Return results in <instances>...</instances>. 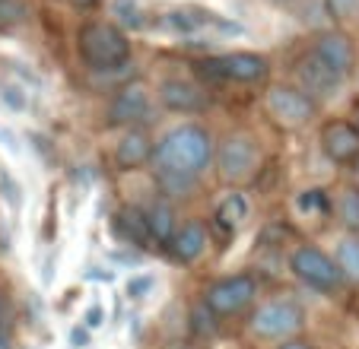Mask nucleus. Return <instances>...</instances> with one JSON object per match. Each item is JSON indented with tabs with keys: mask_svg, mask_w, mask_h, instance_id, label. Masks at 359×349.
<instances>
[{
	"mask_svg": "<svg viewBox=\"0 0 359 349\" xmlns=\"http://www.w3.org/2000/svg\"><path fill=\"white\" fill-rule=\"evenodd\" d=\"M102 317H105V311H102V305H93V308L86 311V327L93 330V327H99L102 324Z\"/></svg>",
	"mask_w": 359,
	"mask_h": 349,
	"instance_id": "nucleus-29",
	"label": "nucleus"
},
{
	"mask_svg": "<svg viewBox=\"0 0 359 349\" xmlns=\"http://www.w3.org/2000/svg\"><path fill=\"white\" fill-rule=\"evenodd\" d=\"M277 349H315L309 340H302V336H292V340H283Z\"/></svg>",
	"mask_w": 359,
	"mask_h": 349,
	"instance_id": "nucleus-31",
	"label": "nucleus"
},
{
	"mask_svg": "<svg viewBox=\"0 0 359 349\" xmlns=\"http://www.w3.org/2000/svg\"><path fill=\"white\" fill-rule=\"evenodd\" d=\"M0 99L7 102L10 108H16V111H22V108H26V95L20 93V86H0Z\"/></svg>",
	"mask_w": 359,
	"mask_h": 349,
	"instance_id": "nucleus-27",
	"label": "nucleus"
},
{
	"mask_svg": "<svg viewBox=\"0 0 359 349\" xmlns=\"http://www.w3.org/2000/svg\"><path fill=\"white\" fill-rule=\"evenodd\" d=\"M0 140L7 143V149H10V153H13V156H20V153H22V149H20V143H16V134H13V130H10V128H0Z\"/></svg>",
	"mask_w": 359,
	"mask_h": 349,
	"instance_id": "nucleus-28",
	"label": "nucleus"
},
{
	"mask_svg": "<svg viewBox=\"0 0 359 349\" xmlns=\"http://www.w3.org/2000/svg\"><path fill=\"white\" fill-rule=\"evenodd\" d=\"M115 228H118V235H121L128 245H134V248H143V251L153 248V238H149V232H147V219H143L140 207H121L118 210Z\"/></svg>",
	"mask_w": 359,
	"mask_h": 349,
	"instance_id": "nucleus-17",
	"label": "nucleus"
},
{
	"mask_svg": "<svg viewBox=\"0 0 359 349\" xmlns=\"http://www.w3.org/2000/svg\"><path fill=\"white\" fill-rule=\"evenodd\" d=\"M296 86L302 89L305 95L312 102H327L334 99V95L340 93V86H344V76H337L331 67H325V64L315 57L312 51L305 54V57H299L296 61Z\"/></svg>",
	"mask_w": 359,
	"mask_h": 349,
	"instance_id": "nucleus-12",
	"label": "nucleus"
},
{
	"mask_svg": "<svg viewBox=\"0 0 359 349\" xmlns=\"http://www.w3.org/2000/svg\"><path fill=\"white\" fill-rule=\"evenodd\" d=\"M156 99L172 114H203L210 108V93L184 76H165L156 86Z\"/></svg>",
	"mask_w": 359,
	"mask_h": 349,
	"instance_id": "nucleus-10",
	"label": "nucleus"
},
{
	"mask_svg": "<svg viewBox=\"0 0 359 349\" xmlns=\"http://www.w3.org/2000/svg\"><path fill=\"white\" fill-rule=\"evenodd\" d=\"M153 276H134V280L128 282V296L130 299H147V292L153 289Z\"/></svg>",
	"mask_w": 359,
	"mask_h": 349,
	"instance_id": "nucleus-26",
	"label": "nucleus"
},
{
	"mask_svg": "<svg viewBox=\"0 0 359 349\" xmlns=\"http://www.w3.org/2000/svg\"><path fill=\"white\" fill-rule=\"evenodd\" d=\"M207 245H210V226L203 219H197V216H191V219L178 222L175 235L169 238L165 251H169L172 261H178V264H194L197 257L207 251Z\"/></svg>",
	"mask_w": 359,
	"mask_h": 349,
	"instance_id": "nucleus-14",
	"label": "nucleus"
},
{
	"mask_svg": "<svg viewBox=\"0 0 359 349\" xmlns=\"http://www.w3.org/2000/svg\"><path fill=\"white\" fill-rule=\"evenodd\" d=\"M213 149L217 140L203 124L197 121H184L169 128L153 146V172H165V174H182V178H194L201 182V174L213 165Z\"/></svg>",
	"mask_w": 359,
	"mask_h": 349,
	"instance_id": "nucleus-1",
	"label": "nucleus"
},
{
	"mask_svg": "<svg viewBox=\"0 0 359 349\" xmlns=\"http://www.w3.org/2000/svg\"><path fill=\"white\" fill-rule=\"evenodd\" d=\"M299 210H302V213H321L325 216V213L334 210V200L321 188H312V191H302V194H299Z\"/></svg>",
	"mask_w": 359,
	"mask_h": 349,
	"instance_id": "nucleus-24",
	"label": "nucleus"
},
{
	"mask_svg": "<svg viewBox=\"0 0 359 349\" xmlns=\"http://www.w3.org/2000/svg\"><path fill=\"white\" fill-rule=\"evenodd\" d=\"M26 20V7L20 0H0V29H13Z\"/></svg>",
	"mask_w": 359,
	"mask_h": 349,
	"instance_id": "nucleus-25",
	"label": "nucleus"
},
{
	"mask_svg": "<svg viewBox=\"0 0 359 349\" xmlns=\"http://www.w3.org/2000/svg\"><path fill=\"white\" fill-rule=\"evenodd\" d=\"M290 273L302 282L305 289L321 292V296H334L340 286H344V276H340L337 264L327 251H321L318 245H296L290 251V261H286Z\"/></svg>",
	"mask_w": 359,
	"mask_h": 349,
	"instance_id": "nucleus-6",
	"label": "nucleus"
},
{
	"mask_svg": "<svg viewBox=\"0 0 359 349\" xmlns=\"http://www.w3.org/2000/svg\"><path fill=\"white\" fill-rule=\"evenodd\" d=\"M111 13L118 16L124 29H143V10H140V0H115L111 4Z\"/></svg>",
	"mask_w": 359,
	"mask_h": 349,
	"instance_id": "nucleus-23",
	"label": "nucleus"
},
{
	"mask_svg": "<svg viewBox=\"0 0 359 349\" xmlns=\"http://www.w3.org/2000/svg\"><path fill=\"white\" fill-rule=\"evenodd\" d=\"M70 343H74L76 349L89 346V330H80V327H74V330H70Z\"/></svg>",
	"mask_w": 359,
	"mask_h": 349,
	"instance_id": "nucleus-30",
	"label": "nucleus"
},
{
	"mask_svg": "<svg viewBox=\"0 0 359 349\" xmlns=\"http://www.w3.org/2000/svg\"><path fill=\"white\" fill-rule=\"evenodd\" d=\"M350 124L359 130V95L353 99V105H350Z\"/></svg>",
	"mask_w": 359,
	"mask_h": 349,
	"instance_id": "nucleus-32",
	"label": "nucleus"
},
{
	"mask_svg": "<svg viewBox=\"0 0 359 349\" xmlns=\"http://www.w3.org/2000/svg\"><path fill=\"white\" fill-rule=\"evenodd\" d=\"M149 114H153V93L143 80H130L111 93L105 108V128H147Z\"/></svg>",
	"mask_w": 359,
	"mask_h": 349,
	"instance_id": "nucleus-9",
	"label": "nucleus"
},
{
	"mask_svg": "<svg viewBox=\"0 0 359 349\" xmlns=\"http://www.w3.org/2000/svg\"><path fill=\"white\" fill-rule=\"evenodd\" d=\"M248 213H251L248 197L238 194V191H232V194H226L223 200L217 203V213H213V228H223V232L236 235V228L248 219Z\"/></svg>",
	"mask_w": 359,
	"mask_h": 349,
	"instance_id": "nucleus-18",
	"label": "nucleus"
},
{
	"mask_svg": "<svg viewBox=\"0 0 359 349\" xmlns=\"http://www.w3.org/2000/svg\"><path fill=\"white\" fill-rule=\"evenodd\" d=\"M312 54L318 57L325 67H331L337 76H350L356 67V48H353L350 35L346 32H318L312 45Z\"/></svg>",
	"mask_w": 359,
	"mask_h": 349,
	"instance_id": "nucleus-15",
	"label": "nucleus"
},
{
	"mask_svg": "<svg viewBox=\"0 0 359 349\" xmlns=\"http://www.w3.org/2000/svg\"><path fill=\"white\" fill-rule=\"evenodd\" d=\"M76 54L93 74H115L130 64V39L118 22L93 20L76 32Z\"/></svg>",
	"mask_w": 359,
	"mask_h": 349,
	"instance_id": "nucleus-2",
	"label": "nucleus"
},
{
	"mask_svg": "<svg viewBox=\"0 0 359 349\" xmlns=\"http://www.w3.org/2000/svg\"><path fill=\"white\" fill-rule=\"evenodd\" d=\"M153 146H156V140L147 134V128L121 130V137L115 143V153H111V162H115L118 172H140L153 159Z\"/></svg>",
	"mask_w": 359,
	"mask_h": 349,
	"instance_id": "nucleus-13",
	"label": "nucleus"
},
{
	"mask_svg": "<svg viewBox=\"0 0 359 349\" xmlns=\"http://www.w3.org/2000/svg\"><path fill=\"white\" fill-rule=\"evenodd\" d=\"M140 210H143L147 232H149V238H153V245H156V248H165L169 238L175 235V228H178L175 203L165 200V197H153V200H149L147 207H140Z\"/></svg>",
	"mask_w": 359,
	"mask_h": 349,
	"instance_id": "nucleus-16",
	"label": "nucleus"
},
{
	"mask_svg": "<svg viewBox=\"0 0 359 349\" xmlns=\"http://www.w3.org/2000/svg\"><path fill=\"white\" fill-rule=\"evenodd\" d=\"M258 289H261V282L255 273H245V270L242 273H226L203 286L201 305L210 317H236L255 305Z\"/></svg>",
	"mask_w": 359,
	"mask_h": 349,
	"instance_id": "nucleus-4",
	"label": "nucleus"
},
{
	"mask_svg": "<svg viewBox=\"0 0 359 349\" xmlns=\"http://www.w3.org/2000/svg\"><path fill=\"white\" fill-rule=\"evenodd\" d=\"M213 165L226 184H245L251 182L261 168V146L258 140L245 130H232L213 149Z\"/></svg>",
	"mask_w": 359,
	"mask_h": 349,
	"instance_id": "nucleus-5",
	"label": "nucleus"
},
{
	"mask_svg": "<svg viewBox=\"0 0 359 349\" xmlns=\"http://www.w3.org/2000/svg\"><path fill=\"white\" fill-rule=\"evenodd\" d=\"M334 210H337L340 226L350 232V235H359V188H344L334 200Z\"/></svg>",
	"mask_w": 359,
	"mask_h": 349,
	"instance_id": "nucleus-21",
	"label": "nucleus"
},
{
	"mask_svg": "<svg viewBox=\"0 0 359 349\" xmlns=\"http://www.w3.org/2000/svg\"><path fill=\"white\" fill-rule=\"evenodd\" d=\"M350 172H353V182H356V188H359V159L350 165Z\"/></svg>",
	"mask_w": 359,
	"mask_h": 349,
	"instance_id": "nucleus-34",
	"label": "nucleus"
},
{
	"mask_svg": "<svg viewBox=\"0 0 359 349\" xmlns=\"http://www.w3.org/2000/svg\"><path fill=\"white\" fill-rule=\"evenodd\" d=\"M331 257H334V264H337L344 282L359 286V235H344Z\"/></svg>",
	"mask_w": 359,
	"mask_h": 349,
	"instance_id": "nucleus-19",
	"label": "nucleus"
},
{
	"mask_svg": "<svg viewBox=\"0 0 359 349\" xmlns=\"http://www.w3.org/2000/svg\"><path fill=\"white\" fill-rule=\"evenodd\" d=\"M264 108L273 118V124L283 130H302L318 118V102H312L292 83H277L264 93Z\"/></svg>",
	"mask_w": 359,
	"mask_h": 349,
	"instance_id": "nucleus-8",
	"label": "nucleus"
},
{
	"mask_svg": "<svg viewBox=\"0 0 359 349\" xmlns=\"http://www.w3.org/2000/svg\"><path fill=\"white\" fill-rule=\"evenodd\" d=\"M213 20H217V16L207 13V10H201V7H178V10H172V13L165 16L169 29H175V32H182V35L201 32V29H207Z\"/></svg>",
	"mask_w": 359,
	"mask_h": 349,
	"instance_id": "nucleus-20",
	"label": "nucleus"
},
{
	"mask_svg": "<svg viewBox=\"0 0 359 349\" xmlns=\"http://www.w3.org/2000/svg\"><path fill=\"white\" fill-rule=\"evenodd\" d=\"M325 10L337 26H359V0H325Z\"/></svg>",
	"mask_w": 359,
	"mask_h": 349,
	"instance_id": "nucleus-22",
	"label": "nucleus"
},
{
	"mask_svg": "<svg viewBox=\"0 0 359 349\" xmlns=\"http://www.w3.org/2000/svg\"><path fill=\"white\" fill-rule=\"evenodd\" d=\"M4 305H7V296H4V286H0V321H4Z\"/></svg>",
	"mask_w": 359,
	"mask_h": 349,
	"instance_id": "nucleus-35",
	"label": "nucleus"
},
{
	"mask_svg": "<svg viewBox=\"0 0 359 349\" xmlns=\"http://www.w3.org/2000/svg\"><path fill=\"white\" fill-rule=\"evenodd\" d=\"M302 327H305V308L302 302H296L290 296L267 299L248 315V334L264 343L292 340V336L302 334Z\"/></svg>",
	"mask_w": 359,
	"mask_h": 349,
	"instance_id": "nucleus-3",
	"label": "nucleus"
},
{
	"mask_svg": "<svg viewBox=\"0 0 359 349\" xmlns=\"http://www.w3.org/2000/svg\"><path fill=\"white\" fill-rule=\"evenodd\" d=\"M197 70L213 83L258 86V83H267V76H271V61L258 51H229V54H217V57H203L197 64Z\"/></svg>",
	"mask_w": 359,
	"mask_h": 349,
	"instance_id": "nucleus-7",
	"label": "nucleus"
},
{
	"mask_svg": "<svg viewBox=\"0 0 359 349\" xmlns=\"http://www.w3.org/2000/svg\"><path fill=\"white\" fill-rule=\"evenodd\" d=\"M76 10H86V7H93V4H99V0H70Z\"/></svg>",
	"mask_w": 359,
	"mask_h": 349,
	"instance_id": "nucleus-33",
	"label": "nucleus"
},
{
	"mask_svg": "<svg viewBox=\"0 0 359 349\" xmlns=\"http://www.w3.org/2000/svg\"><path fill=\"white\" fill-rule=\"evenodd\" d=\"M318 143L334 165H353L359 159V130L350 118H327L318 130Z\"/></svg>",
	"mask_w": 359,
	"mask_h": 349,
	"instance_id": "nucleus-11",
	"label": "nucleus"
}]
</instances>
